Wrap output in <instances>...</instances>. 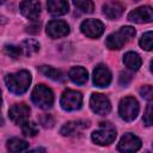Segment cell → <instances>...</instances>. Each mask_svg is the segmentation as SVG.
Listing matches in <instances>:
<instances>
[{
    "label": "cell",
    "mask_w": 153,
    "mask_h": 153,
    "mask_svg": "<svg viewBox=\"0 0 153 153\" xmlns=\"http://www.w3.org/2000/svg\"><path fill=\"white\" fill-rule=\"evenodd\" d=\"M5 54L8 55L10 57H13V59H17L22 54V48L18 47V45H12V44H7L5 45Z\"/></svg>",
    "instance_id": "obj_26"
},
{
    "label": "cell",
    "mask_w": 153,
    "mask_h": 153,
    "mask_svg": "<svg viewBox=\"0 0 153 153\" xmlns=\"http://www.w3.org/2000/svg\"><path fill=\"white\" fill-rule=\"evenodd\" d=\"M8 116L11 121L18 126L24 124L26 121H29L30 116V108L23 103L20 104H14L13 106L10 108L8 110Z\"/></svg>",
    "instance_id": "obj_11"
},
{
    "label": "cell",
    "mask_w": 153,
    "mask_h": 153,
    "mask_svg": "<svg viewBox=\"0 0 153 153\" xmlns=\"http://www.w3.org/2000/svg\"><path fill=\"white\" fill-rule=\"evenodd\" d=\"M92 80H93V84L96 86H98V87H106L111 82V72H110V69L105 65H103V63L98 65L93 69Z\"/></svg>",
    "instance_id": "obj_13"
},
{
    "label": "cell",
    "mask_w": 153,
    "mask_h": 153,
    "mask_svg": "<svg viewBox=\"0 0 153 153\" xmlns=\"http://www.w3.org/2000/svg\"><path fill=\"white\" fill-rule=\"evenodd\" d=\"M47 35L51 38H61L69 33V25L65 20L54 19L47 24Z\"/></svg>",
    "instance_id": "obj_10"
},
{
    "label": "cell",
    "mask_w": 153,
    "mask_h": 153,
    "mask_svg": "<svg viewBox=\"0 0 153 153\" xmlns=\"http://www.w3.org/2000/svg\"><path fill=\"white\" fill-rule=\"evenodd\" d=\"M139 110H140L139 102L134 97L128 96V97H124L120 100L118 114H120V117L122 120H124L127 122L134 121L139 115Z\"/></svg>",
    "instance_id": "obj_5"
},
{
    "label": "cell",
    "mask_w": 153,
    "mask_h": 153,
    "mask_svg": "<svg viewBox=\"0 0 153 153\" xmlns=\"http://www.w3.org/2000/svg\"><path fill=\"white\" fill-rule=\"evenodd\" d=\"M80 30L90 38H98L104 32V24L99 19H86L81 23Z\"/></svg>",
    "instance_id": "obj_9"
},
{
    "label": "cell",
    "mask_w": 153,
    "mask_h": 153,
    "mask_svg": "<svg viewBox=\"0 0 153 153\" xmlns=\"http://www.w3.org/2000/svg\"><path fill=\"white\" fill-rule=\"evenodd\" d=\"M68 76H69V79L74 84H76V85H84L87 81L88 74H87V71L84 67L76 66V67H73V68L69 69Z\"/></svg>",
    "instance_id": "obj_18"
},
{
    "label": "cell",
    "mask_w": 153,
    "mask_h": 153,
    "mask_svg": "<svg viewBox=\"0 0 153 153\" xmlns=\"http://www.w3.org/2000/svg\"><path fill=\"white\" fill-rule=\"evenodd\" d=\"M22 131L25 136H35L38 134V126L32 121H26L24 124H22Z\"/></svg>",
    "instance_id": "obj_23"
},
{
    "label": "cell",
    "mask_w": 153,
    "mask_h": 153,
    "mask_svg": "<svg viewBox=\"0 0 153 153\" xmlns=\"http://www.w3.org/2000/svg\"><path fill=\"white\" fill-rule=\"evenodd\" d=\"M123 63L126 65V67L130 71H137L141 67L142 60L140 57V55L135 51H128L124 54L123 56Z\"/></svg>",
    "instance_id": "obj_19"
},
{
    "label": "cell",
    "mask_w": 153,
    "mask_h": 153,
    "mask_svg": "<svg viewBox=\"0 0 153 153\" xmlns=\"http://www.w3.org/2000/svg\"><path fill=\"white\" fill-rule=\"evenodd\" d=\"M26 153H45V149L43 147H37V148H33L31 151H27Z\"/></svg>",
    "instance_id": "obj_31"
},
{
    "label": "cell",
    "mask_w": 153,
    "mask_h": 153,
    "mask_svg": "<svg viewBox=\"0 0 153 153\" xmlns=\"http://www.w3.org/2000/svg\"><path fill=\"white\" fill-rule=\"evenodd\" d=\"M91 139L99 146L110 145L116 139V129L110 122H100L99 127L91 134Z\"/></svg>",
    "instance_id": "obj_4"
},
{
    "label": "cell",
    "mask_w": 153,
    "mask_h": 153,
    "mask_svg": "<svg viewBox=\"0 0 153 153\" xmlns=\"http://www.w3.org/2000/svg\"><path fill=\"white\" fill-rule=\"evenodd\" d=\"M39 123H41L44 128H51V127L54 126V118H53L51 115L45 114V115H42V116L39 117Z\"/></svg>",
    "instance_id": "obj_27"
},
{
    "label": "cell",
    "mask_w": 153,
    "mask_h": 153,
    "mask_svg": "<svg viewBox=\"0 0 153 153\" xmlns=\"http://www.w3.org/2000/svg\"><path fill=\"white\" fill-rule=\"evenodd\" d=\"M140 94H141L142 98H145V99H147V100L151 102L152 96H153L152 86H151V85H145V86H142V87L140 88Z\"/></svg>",
    "instance_id": "obj_28"
},
{
    "label": "cell",
    "mask_w": 153,
    "mask_h": 153,
    "mask_svg": "<svg viewBox=\"0 0 153 153\" xmlns=\"http://www.w3.org/2000/svg\"><path fill=\"white\" fill-rule=\"evenodd\" d=\"M140 148H141V140L131 133L124 134L117 145V149L121 153H135Z\"/></svg>",
    "instance_id": "obj_8"
},
{
    "label": "cell",
    "mask_w": 153,
    "mask_h": 153,
    "mask_svg": "<svg viewBox=\"0 0 153 153\" xmlns=\"http://www.w3.org/2000/svg\"><path fill=\"white\" fill-rule=\"evenodd\" d=\"M73 5L84 13H92L94 10V4L90 0H75L73 1Z\"/></svg>",
    "instance_id": "obj_24"
},
{
    "label": "cell",
    "mask_w": 153,
    "mask_h": 153,
    "mask_svg": "<svg viewBox=\"0 0 153 153\" xmlns=\"http://www.w3.org/2000/svg\"><path fill=\"white\" fill-rule=\"evenodd\" d=\"M1 102H2V98H1V91H0V109H1ZM2 123H4V121H2V118L0 116V126H2Z\"/></svg>",
    "instance_id": "obj_33"
},
{
    "label": "cell",
    "mask_w": 153,
    "mask_h": 153,
    "mask_svg": "<svg viewBox=\"0 0 153 153\" xmlns=\"http://www.w3.org/2000/svg\"><path fill=\"white\" fill-rule=\"evenodd\" d=\"M135 29L131 26H122L117 32H114L106 37L105 44L111 50L121 49L130 38L135 36Z\"/></svg>",
    "instance_id": "obj_3"
},
{
    "label": "cell",
    "mask_w": 153,
    "mask_h": 153,
    "mask_svg": "<svg viewBox=\"0 0 153 153\" xmlns=\"http://www.w3.org/2000/svg\"><path fill=\"white\" fill-rule=\"evenodd\" d=\"M88 127H90V121H86V120L69 121L62 126L60 133L63 136H72V135H76L78 133L82 131L84 129H86Z\"/></svg>",
    "instance_id": "obj_15"
},
{
    "label": "cell",
    "mask_w": 153,
    "mask_h": 153,
    "mask_svg": "<svg viewBox=\"0 0 153 153\" xmlns=\"http://www.w3.org/2000/svg\"><path fill=\"white\" fill-rule=\"evenodd\" d=\"M39 71L45 76H48L49 79H51L54 81H62L63 80V73L60 69H56L54 67H50V66H41L39 67Z\"/></svg>",
    "instance_id": "obj_21"
},
{
    "label": "cell",
    "mask_w": 153,
    "mask_h": 153,
    "mask_svg": "<svg viewBox=\"0 0 153 153\" xmlns=\"http://www.w3.org/2000/svg\"><path fill=\"white\" fill-rule=\"evenodd\" d=\"M1 4H4V1H0V5H1Z\"/></svg>",
    "instance_id": "obj_34"
},
{
    "label": "cell",
    "mask_w": 153,
    "mask_h": 153,
    "mask_svg": "<svg viewBox=\"0 0 153 153\" xmlns=\"http://www.w3.org/2000/svg\"><path fill=\"white\" fill-rule=\"evenodd\" d=\"M130 80H131V75H130L129 73L122 72V73L120 74V82H121L122 85H127Z\"/></svg>",
    "instance_id": "obj_30"
},
{
    "label": "cell",
    "mask_w": 153,
    "mask_h": 153,
    "mask_svg": "<svg viewBox=\"0 0 153 153\" xmlns=\"http://www.w3.org/2000/svg\"><path fill=\"white\" fill-rule=\"evenodd\" d=\"M22 51L26 56H31L32 54H36L39 50V43L35 39H27L22 43Z\"/></svg>",
    "instance_id": "obj_22"
},
{
    "label": "cell",
    "mask_w": 153,
    "mask_h": 153,
    "mask_svg": "<svg viewBox=\"0 0 153 153\" xmlns=\"http://www.w3.org/2000/svg\"><path fill=\"white\" fill-rule=\"evenodd\" d=\"M60 104L66 111L79 110L82 105V94L75 90H66L61 96Z\"/></svg>",
    "instance_id": "obj_6"
},
{
    "label": "cell",
    "mask_w": 153,
    "mask_h": 153,
    "mask_svg": "<svg viewBox=\"0 0 153 153\" xmlns=\"http://www.w3.org/2000/svg\"><path fill=\"white\" fill-rule=\"evenodd\" d=\"M143 122L146 126H151L152 124V103L149 102L147 108H146V111H145V115H143Z\"/></svg>",
    "instance_id": "obj_29"
},
{
    "label": "cell",
    "mask_w": 153,
    "mask_h": 153,
    "mask_svg": "<svg viewBox=\"0 0 153 153\" xmlns=\"http://www.w3.org/2000/svg\"><path fill=\"white\" fill-rule=\"evenodd\" d=\"M5 82H6L7 88L12 93L20 96L27 91L31 84V74L25 69L10 73L5 76Z\"/></svg>",
    "instance_id": "obj_1"
},
{
    "label": "cell",
    "mask_w": 153,
    "mask_h": 153,
    "mask_svg": "<svg viewBox=\"0 0 153 153\" xmlns=\"http://www.w3.org/2000/svg\"><path fill=\"white\" fill-rule=\"evenodd\" d=\"M6 147L10 153H20L29 147V143L25 140H22L19 137H12L7 141Z\"/></svg>",
    "instance_id": "obj_20"
},
{
    "label": "cell",
    "mask_w": 153,
    "mask_h": 153,
    "mask_svg": "<svg viewBox=\"0 0 153 153\" xmlns=\"http://www.w3.org/2000/svg\"><path fill=\"white\" fill-rule=\"evenodd\" d=\"M90 108L94 114L104 116L110 112L111 104L106 96H104L102 93H92V96L90 98Z\"/></svg>",
    "instance_id": "obj_7"
},
{
    "label": "cell",
    "mask_w": 153,
    "mask_h": 153,
    "mask_svg": "<svg viewBox=\"0 0 153 153\" xmlns=\"http://www.w3.org/2000/svg\"><path fill=\"white\" fill-rule=\"evenodd\" d=\"M152 43H153V39H152V31L145 32V33L141 36L140 41H139L140 47H141L143 50H147V51L152 50Z\"/></svg>",
    "instance_id": "obj_25"
},
{
    "label": "cell",
    "mask_w": 153,
    "mask_h": 153,
    "mask_svg": "<svg viewBox=\"0 0 153 153\" xmlns=\"http://www.w3.org/2000/svg\"><path fill=\"white\" fill-rule=\"evenodd\" d=\"M47 8L51 16H63L68 12L69 5L65 0H49L47 2Z\"/></svg>",
    "instance_id": "obj_17"
},
{
    "label": "cell",
    "mask_w": 153,
    "mask_h": 153,
    "mask_svg": "<svg viewBox=\"0 0 153 153\" xmlns=\"http://www.w3.org/2000/svg\"><path fill=\"white\" fill-rule=\"evenodd\" d=\"M6 23H7V18L0 14V26H1V25H4V24H6Z\"/></svg>",
    "instance_id": "obj_32"
},
{
    "label": "cell",
    "mask_w": 153,
    "mask_h": 153,
    "mask_svg": "<svg viewBox=\"0 0 153 153\" xmlns=\"http://www.w3.org/2000/svg\"><path fill=\"white\" fill-rule=\"evenodd\" d=\"M128 20L137 24H143V23H151L153 20V10L149 6H141L128 14Z\"/></svg>",
    "instance_id": "obj_12"
},
{
    "label": "cell",
    "mask_w": 153,
    "mask_h": 153,
    "mask_svg": "<svg viewBox=\"0 0 153 153\" xmlns=\"http://www.w3.org/2000/svg\"><path fill=\"white\" fill-rule=\"evenodd\" d=\"M31 100L39 109L48 110L54 104V93L48 86H45L43 84H39V85L35 86V88L32 90Z\"/></svg>",
    "instance_id": "obj_2"
},
{
    "label": "cell",
    "mask_w": 153,
    "mask_h": 153,
    "mask_svg": "<svg viewBox=\"0 0 153 153\" xmlns=\"http://www.w3.org/2000/svg\"><path fill=\"white\" fill-rule=\"evenodd\" d=\"M19 8L22 14L30 20H36L41 14V4L38 1H32V0L22 1L19 4Z\"/></svg>",
    "instance_id": "obj_14"
},
{
    "label": "cell",
    "mask_w": 153,
    "mask_h": 153,
    "mask_svg": "<svg viewBox=\"0 0 153 153\" xmlns=\"http://www.w3.org/2000/svg\"><path fill=\"white\" fill-rule=\"evenodd\" d=\"M124 11V6L118 1H106L103 5V13L109 19H118Z\"/></svg>",
    "instance_id": "obj_16"
}]
</instances>
